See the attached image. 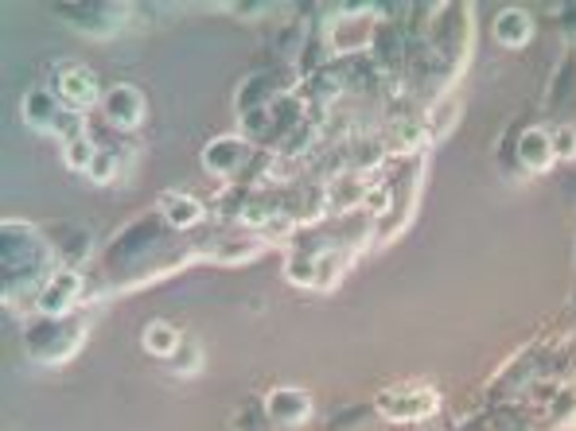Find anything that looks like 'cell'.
Instances as JSON below:
<instances>
[{
  "label": "cell",
  "mask_w": 576,
  "mask_h": 431,
  "mask_svg": "<svg viewBox=\"0 0 576 431\" xmlns=\"http://www.w3.org/2000/svg\"><path fill=\"white\" fill-rule=\"evenodd\" d=\"M0 265H4V303L16 312H36L39 292L47 280L59 272L55 245L43 230L32 221H4V249H0Z\"/></svg>",
  "instance_id": "1"
},
{
  "label": "cell",
  "mask_w": 576,
  "mask_h": 431,
  "mask_svg": "<svg viewBox=\"0 0 576 431\" xmlns=\"http://www.w3.org/2000/svg\"><path fill=\"white\" fill-rule=\"evenodd\" d=\"M83 342H86V322H78L75 315H66V319H43L39 315L28 331H24V350H28V358L39 362V366H63V362H71L83 350Z\"/></svg>",
  "instance_id": "2"
},
{
  "label": "cell",
  "mask_w": 576,
  "mask_h": 431,
  "mask_svg": "<svg viewBox=\"0 0 576 431\" xmlns=\"http://www.w3.org/2000/svg\"><path fill=\"white\" fill-rule=\"evenodd\" d=\"M20 117H24V125H32V129L55 137L59 144H66V140H75L86 132L83 113L66 110L63 101L55 98V90H39V86L20 98Z\"/></svg>",
  "instance_id": "3"
},
{
  "label": "cell",
  "mask_w": 576,
  "mask_h": 431,
  "mask_svg": "<svg viewBox=\"0 0 576 431\" xmlns=\"http://www.w3.org/2000/svg\"><path fill=\"white\" fill-rule=\"evenodd\" d=\"M374 408L393 423H421L440 413V393L421 381H398L374 396Z\"/></svg>",
  "instance_id": "4"
},
{
  "label": "cell",
  "mask_w": 576,
  "mask_h": 431,
  "mask_svg": "<svg viewBox=\"0 0 576 431\" xmlns=\"http://www.w3.org/2000/svg\"><path fill=\"white\" fill-rule=\"evenodd\" d=\"M51 90H55V98L63 101L66 110L86 113V110H98V105H102L105 86L86 63H55V71H51Z\"/></svg>",
  "instance_id": "5"
},
{
  "label": "cell",
  "mask_w": 576,
  "mask_h": 431,
  "mask_svg": "<svg viewBox=\"0 0 576 431\" xmlns=\"http://www.w3.org/2000/svg\"><path fill=\"white\" fill-rule=\"evenodd\" d=\"M253 160H258V152H253L250 137H242V132H223V137L206 140V148L199 152V164H203V172L211 179H234Z\"/></svg>",
  "instance_id": "6"
},
{
  "label": "cell",
  "mask_w": 576,
  "mask_h": 431,
  "mask_svg": "<svg viewBox=\"0 0 576 431\" xmlns=\"http://www.w3.org/2000/svg\"><path fill=\"white\" fill-rule=\"evenodd\" d=\"M98 110H102V117H105L110 129L133 132V129L145 125V117H149V101H145V90H140V86L113 83V86H105L102 105H98Z\"/></svg>",
  "instance_id": "7"
},
{
  "label": "cell",
  "mask_w": 576,
  "mask_h": 431,
  "mask_svg": "<svg viewBox=\"0 0 576 431\" xmlns=\"http://www.w3.org/2000/svg\"><path fill=\"white\" fill-rule=\"evenodd\" d=\"M374 36H378V24H374V12H343V16L335 20L331 28H327V51L335 59H351L359 51H371Z\"/></svg>",
  "instance_id": "8"
},
{
  "label": "cell",
  "mask_w": 576,
  "mask_h": 431,
  "mask_svg": "<svg viewBox=\"0 0 576 431\" xmlns=\"http://www.w3.org/2000/svg\"><path fill=\"white\" fill-rule=\"evenodd\" d=\"M55 16L71 20L75 24V31H83V36H93V39H105V36H117V31L129 24L133 9L129 4H63V9H55Z\"/></svg>",
  "instance_id": "9"
},
{
  "label": "cell",
  "mask_w": 576,
  "mask_h": 431,
  "mask_svg": "<svg viewBox=\"0 0 576 431\" xmlns=\"http://www.w3.org/2000/svg\"><path fill=\"white\" fill-rule=\"evenodd\" d=\"M261 413H265V420H270L273 428L297 431V428H304V423L312 420L316 404H312V396H308L304 389L277 385V389H270V393H265V401H261Z\"/></svg>",
  "instance_id": "10"
},
{
  "label": "cell",
  "mask_w": 576,
  "mask_h": 431,
  "mask_svg": "<svg viewBox=\"0 0 576 431\" xmlns=\"http://www.w3.org/2000/svg\"><path fill=\"white\" fill-rule=\"evenodd\" d=\"M83 272L78 268H59L51 280H47V288L39 292V303H36V312L43 315V319H66V315H75L78 300H83Z\"/></svg>",
  "instance_id": "11"
},
{
  "label": "cell",
  "mask_w": 576,
  "mask_h": 431,
  "mask_svg": "<svg viewBox=\"0 0 576 431\" xmlns=\"http://www.w3.org/2000/svg\"><path fill=\"white\" fill-rule=\"evenodd\" d=\"M514 156L530 175H546L549 167L558 164V148H553V129L546 125H526L514 140Z\"/></svg>",
  "instance_id": "12"
},
{
  "label": "cell",
  "mask_w": 576,
  "mask_h": 431,
  "mask_svg": "<svg viewBox=\"0 0 576 431\" xmlns=\"http://www.w3.org/2000/svg\"><path fill=\"white\" fill-rule=\"evenodd\" d=\"M156 211L172 230H196L199 221L206 218V206L187 191H164L156 199Z\"/></svg>",
  "instance_id": "13"
},
{
  "label": "cell",
  "mask_w": 576,
  "mask_h": 431,
  "mask_svg": "<svg viewBox=\"0 0 576 431\" xmlns=\"http://www.w3.org/2000/svg\"><path fill=\"white\" fill-rule=\"evenodd\" d=\"M491 36L499 47H506V51H522V47L534 39V20L526 9H502L499 16H494L491 24Z\"/></svg>",
  "instance_id": "14"
},
{
  "label": "cell",
  "mask_w": 576,
  "mask_h": 431,
  "mask_svg": "<svg viewBox=\"0 0 576 431\" xmlns=\"http://www.w3.org/2000/svg\"><path fill=\"white\" fill-rule=\"evenodd\" d=\"M184 334H179L176 322H167V319H152L149 327H145V334H140V346L149 350L152 358L160 362H172L184 350Z\"/></svg>",
  "instance_id": "15"
},
{
  "label": "cell",
  "mask_w": 576,
  "mask_h": 431,
  "mask_svg": "<svg viewBox=\"0 0 576 431\" xmlns=\"http://www.w3.org/2000/svg\"><path fill=\"white\" fill-rule=\"evenodd\" d=\"M86 179H90L93 187L117 183V179H122V148L98 144V152H93L90 167H86Z\"/></svg>",
  "instance_id": "16"
},
{
  "label": "cell",
  "mask_w": 576,
  "mask_h": 431,
  "mask_svg": "<svg viewBox=\"0 0 576 431\" xmlns=\"http://www.w3.org/2000/svg\"><path fill=\"white\" fill-rule=\"evenodd\" d=\"M93 152H98V140H93L90 132H83V137L66 140V144H63V160H66V167H71V172H83V175H86V167H90Z\"/></svg>",
  "instance_id": "17"
},
{
  "label": "cell",
  "mask_w": 576,
  "mask_h": 431,
  "mask_svg": "<svg viewBox=\"0 0 576 431\" xmlns=\"http://www.w3.org/2000/svg\"><path fill=\"white\" fill-rule=\"evenodd\" d=\"M549 420L558 428H573L576 423V385H565L553 401H549Z\"/></svg>",
  "instance_id": "18"
},
{
  "label": "cell",
  "mask_w": 576,
  "mask_h": 431,
  "mask_svg": "<svg viewBox=\"0 0 576 431\" xmlns=\"http://www.w3.org/2000/svg\"><path fill=\"white\" fill-rule=\"evenodd\" d=\"M553 148H558V160H576V129L573 125L553 129Z\"/></svg>",
  "instance_id": "19"
}]
</instances>
